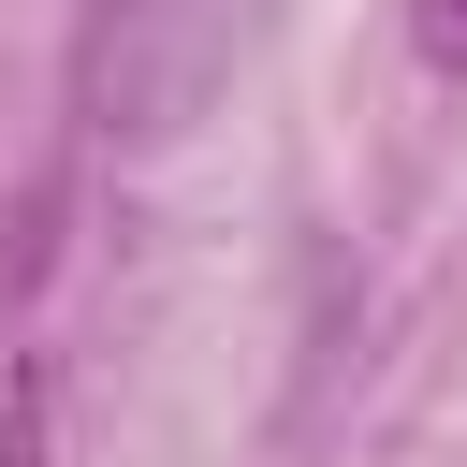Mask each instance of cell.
I'll list each match as a JSON object with an SVG mask.
<instances>
[{"instance_id":"1","label":"cell","mask_w":467,"mask_h":467,"mask_svg":"<svg viewBox=\"0 0 467 467\" xmlns=\"http://www.w3.org/2000/svg\"><path fill=\"white\" fill-rule=\"evenodd\" d=\"M409 44H423L438 88H467V0H409Z\"/></svg>"}]
</instances>
